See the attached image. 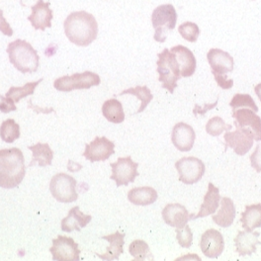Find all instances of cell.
<instances>
[{
  "instance_id": "cell-36",
  "label": "cell",
  "mask_w": 261,
  "mask_h": 261,
  "mask_svg": "<svg viewBox=\"0 0 261 261\" xmlns=\"http://www.w3.org/2000/svg\"><path fill=\"white\" fill-rule=\"evenodd\" d=\"M176 240L181 247L189 248L193 244V233L190 227L186 225L184 228H176Z\"/></svg>"
},
{
  "instance_id": "cell-24",
  "label": "cell",
  "mask_w": 261,
  "mask_h": 261,
  "mask_svg": "<svg viewBox=\"0 0 261 261\" xmlns=\"http://www.w3.org/2000/svg\"><path fill=\"white\" fill-rule=\"evenodd\" d=\"M234 218L236 206L233 204V201L228 197L221 198V209L219 210V212L212 216L215 224L222 228H228L232 225Z\"/></svg>"
},
{
  "instance_id": "cell-6",
  "label": "cell",
  "mask_w": 261,
  "mask_h": 261,
  "mask_svg": "<svg viewBox=\"0 0 261 261\" xmlns=\"http://www.w3.org/2000/svg\"><path fill=\"white\" fill-rule=\"evenodd\" d=\"M177 22V13L173 5L163 4L156 7L151 15V23L155 30L154 40L164 43L169 31H172Z\"/></svg>"
},
{
  "instance_id": "cell-4",
  "label": "cell",
  "mask_w": 261,
  "mask_h": 261,
  "mask_svg": "<svg viewBox=\"0 0 261 261\" xmlns=\"http://www.w3.org/2000/svg\"><path fill=\"white\" fill-rule=\"evenodd\" d=\"M207 59L218 85L223 89L231 88L233 81L228 80L227 74L233 70V58L223 49H211L207 54Z\"/></svg>"
},
{
  "instance_id": "cell-15",
  "label": "cell",
  "mask_w": 261,
  "mask_h": 261,
  "mask_svg": "<svg viewBox=\"0 0 261 261\" xmlns=\"http://www.w3.org/2000/svg\"><path fill=\"white\" fill-rule=\"evenodd\" d=\"M232 118L234 119L233 124L251 130L254 137V141H261V118L254 111L249 108L232 110Z\"/></svg>"
},
{
  "instance_id": "cell-10",
  "label": "cell",
  "mask_w": 261,
  "mask_h": 261,
  "mask_svg": "<svg viewBox=\"0 0 261 261\" xmlns=\"http://www.w3.org/2000/svg\"><path fill=\"white\" fill-rule=\"evenodd\" d=\"M110 166L112 167V175L110 178L114 180L117 187L123 185L127 186L128 184L133 183L136 177L139 176V164L133 162L130 156L119 158L118 161L111 163Z\"/></svg>"
},
{
  "instance_id": "cell-16",
  "label": "cell",
  "mask_w": 261,
  "mask_h": 261,
  "mask_svg": "<svg viewBox=\"0 0 261 261\" xmlns=\"http://www.w3.org/2000/svg\"><path fill=\"white\" fill-rule=\"evenodd\" d=\"M195 139V132L188 124L180 122L172 129L171 141L179 151H190L194 146Z\"/></svg>"
},
{
  "instance_id": "cell-29",
  "label": "cell",
  "mask_w": 261,
  "mask_h": 261,
  "mask_svg": "<svg viewBox=\"0 0 261 261\" xmlns=\"http://www.w3.org/2000/svg\"><path fill=\"white\" fill-rule=\"evenodd\" d=\"M126 94H130V95H134V96L140 99L141 106H140L139 110L137 111V113H142L147 108V105L150 103V101L153 98V95L151 94V92H150V90L147 86L132 87V88L122 91L119 94V96H123V95H126Z\"/></svg>"
},
{
  "instance_id": "cell-30",
  "label": "cell",
  "mask_w": 261,
  "mask_h": 261,
  "mask_svg": "<svg viewBox=\"0 0 261 261\" xmlns=\"http://www.w3.org/2000/svg\"><path fill=\"white\" fill-rule=\"evenodd\" d=\"M0 137L5 143L11 144L20 138V127L13 119L5 120L0 126Z\"/></svg>"
},
{
  "instance_id": "cell-11",
  "label": "cell",
  "mask_w": 261,
  "mask_h": 261,
  "mask_svg": "<svg viewBox=\"0 0 261 261\" xmlns=\"http://www.w3.org/2000/svg\"><path fill=\"white\" fill-rule=\"evenodd\" d=\"M233 125L237 128L236 130L227 132L224 136V140L226 142V149L230 147L237 154L245 155L253 146V134L248 129L242 128L237 124Z\"/></svg>"
},
{
  "instance_id": "cell-35",
  "label": "cell",
  "mask_w": 261,
  "mask_h": 261,
  "mask_svg": "<svg viewBox=\"0 0 261 261\" xmlns=\"http://www.w3.org/2000/svg\"><path fill=\"white\" fill-rule=\"evenodd\" d=\"M178 32L184 40L190 43H195L201 33L198 25L193 22L182 23L178 27Z\"/></svg>"
},
{
  "instance_id": "cell-13",
  "label": "cell",
  "mask_w": 261,
  "mask_h": 261,
  "mask_svg": "<svg viewBox=\"0 0 261 261\" xmlns=\"http://www.w3.org/2000/svg\"><path fill=\"white\" fill-rule=\"evenodd\" d=\"M115 144L105 137H96L94 141L85 146L83 156L91 162L107 161L115 152Z\"/></svg>"
},
{
  "instance_id": "cell-2",
  "label": "cell",
  "mask_w": 261,
  "mask_h": 261,
  "mask_svg": "<svg viewBox=\"0 0 261 261\" xmlns=\"http://www.w3.org/2000/svg\"><path fill=\"white\" fill-rule=\"evenodd\" d=\"M25 159L18 147L0 149V187L12 189L25 177Z\"/></svg>"
},
{
  "instance_id": "cell-31",
  "label": "cell",
  "mask_w": 261,
  "mask_h": 261,
  "mask_svg": "<svg viewBox=\"0 0 261 261\" xmlns=\"http://www.w3.org/2000/svg\"><path fill=\"white\" fill-rule=\"evenodd\" d=\"M43 82V79L39 80L38 82H29L26 83L23 87H15L12 86L10 87V89L8 90V92L6 93V97L12 99L15 103H18L21 99L27 97L29 95H32L36 89V87Z\"/></svg>"
},
{
  "instance_id": "cell-34",
  "label": "cell",
  "mask_w": 261,
  "mask_h": 261,
  "mask_svg": "<svg viewBox=\"0 0 261 261\" xmlns=\"http://www.w3.org/2000/svg\"><path fill=\"white\" fill-rule=\"evenodd\" d=\"M230 129H231V126L226 124V122L219 116H215L211 118L206 125L207 134L212 137H218L223 132L229 130Z\"/></svg>"
},
{
  "instance_id": "cell-3",
  "label": "cell",
  "mask_w": 261,
  "mask_h": 261,
  "mask_svg": "<svg viewBox=\"0 0 261 261\" xmlns=\"http://www.w3.org/2000/svg\"><path fill=\"white\" fill-rule=\"evenodd\" d=\"M10 63L22 73L36 72L39 67V56L31 44L18 39L11 42L6 49Z\"/></svg>"
},
{
  "instance_id": "cell-17",
  "label": "cell",
  "mask_w": 261,
  "mask_h": 261,
  "mask_svg": "<svg viewBox=\"0 0 261 261\" xmlns=\"http://www.w3.org/2000/svg\"><path fill=\"white\" fill-rule=\"evenodd\" d=\"M163 221L168 226L175 228H184L190 220H193V215H190L187 209L181 204H168L163 210Z\"/></svg>"
},
{
  "instance_id": "cell-9",
  "label": "cell",
  "mask_w": 261,
  "mask_h": 261,
  "mask_svg": "<svg viewBox=\"0 0 261 261\" xmlns=\"http://www.w3.org/2000/svg\"><path fill=\"white\" fill-rule=\"evenodd\" d=\"M175 168L178 171L180 181L188 185L199 182L206 171L204 163L194 156L180 159L175 163Z\"/></svg>"
},
{
  "instance_id": "cell-32",
  "label": "cell",
  "mask_w": 261,
  "mask_h": 261,
  "mask_svg": "<svg viewBox=\"0 0 261 261\" xmlns=\"http://www.w3.org/2000/svg\"><path fill=\"white\" fill-rule=\"evenodd\" d=\"M129 251L135 260H145V259L152 260L153 259L149 246L144 241H141V240L134 241L130 245Z\"/></svg>"
},
{
  "instance_id": "cell-28",
  "label": "cell",
  "mask_w": 261,
  "mask_h": 261,
  "mask_svg": "<svg viewBox=\"0 0 261 261\" xmlns=\"http://www.w3.org/2000/svg\"><path fill=\"white\" fill-rule=\"evenodd\" d=\"M102 114L111 123L121 124L125 120V112L122 103L117 99H109L102 106Z\"/></svg>"
},
{
  "instance_id": "cell-39",
  "label": "cell",
  "mask_w": 261,
  "mask_h": 261,
  "mask_svg": "<svg viewBox=\"0 0 261 261\" xmlns=\"http://www.w3.org/2000/svg\"><path fill=\"white\" fill-rule=\"evenodd\" d=\"M0 32L3 35L11 37L13 35V30L10 27L9 23L6 21V19L3 16V11L0 9Z\"/></svg>"
},
{
  "instance_id": "cell-20",
  "label": "cell",
  "mask_w": 261,
  "mask_h": 261,
  "mask_svg": "<svg viewBox=\"0 0 261 261\" xmlns=\"http://www.w3.org/2000/svg\"><path fill=\"white\" fill-rule=\"evenodd\" d=\"M170 51L173 53L174 56L176 57V60L180 66L181 76L182 77L192 76L195 73L196 66H197V62L193 53L188 48L181 45L171 48Z\"/></svg>"
},
{
  "instance_id": "cell-38",
  "label": "cell",
  "mask_w": 261,
  "mask_h": 261,
  "mask_svg": "<svg viewBox=\"0 0 261 261\" xmlns=\"http://www.w3.org/2000/svg\"><path fill=\"white\" fill-rule=\"evenodd\" d=\"M0 111L2 113H9L11 111H16V106H15V102L10 99V98L6 97V96H2L0 95Z\"/></svg>"
},
{
  "instance_id": "cell-22",
  "label": "cell",
  "mask_w": 261,
  "mask_h": 261,
  "mask_svg": "<svg viewBox=\"0 0 261 261\" xmlns=\"http://www.w3.org/2000/svg\"><path fill=\"white\" fill-rule=\"evenodd\" d=\"M103 240L109 242V246L107 250L103 254L96 253L99 258L103 260L112 261L119 259L120 255L124 253V245H125V234L121 233L120 231H116L112 234L102 237Z\"/></svg>"
},
{
  "instance_id": "cell-18",
  "label": "cell",
  "mask_w": 261,
  "mask_h": 261,
  "mask_svg": "<svg viewBox=\"0 0 261 261\" xmlns=\"http://www.w3.org/2000/svg\"><path fill=\"white\" fill-rule=\"evenodd\" d=\"M32 13L28 20L32 24L35 30L45 31L46 28L51 27V20L54 18L53 10L49 8V2L38 0L37 3L31 7Z\"/></svg>"
},
{
  "instance_id": "cell-5",
  "label": "cell",
  "mask_w": 261,
  "mask_h": 261,
  "mask_svg": "<svg viewBox=\"0 0 261 261\" xmlns=\"http://www.w3.org/2000/svg\"><path fill=\"white\" fill-rule=\"evenodd\" d=\"M158 57L159 81L163 83V88L173 93L174 89L177 87V82L182 77L176 57L167 49H163Z\"/></svg>"
},
{
  "instance_id": "cell-8",
  "label": "cell",
  "mask_w": 261,
  "mask_h": 261,
  "mask_svg": "<svg viewBox=\"0 0 261 261\" xmlns=\"http://www.w3.org/2000/svg\"><path fill=\"white\" fill-rule=\"evenodd\" d=\"M100 76L92 71H84L82 73H74L72 75H65L56 80L54 87L63 92H69L77 89H88L92 86L100 84Z\"/></svg>"
},
{
  "instance_id": "cell-41",
  "label": "cell",
  "mask_w": 261,
  "mask_h": 261,
  "mask_svg": "<svg viewBox=\"0 0 261 261\" xmlns=\"http://www.w3.org/2000/svg\"><path fill=\"white\" fill-rule=\"evenodd\" d=\"M254 91H255L257 97L259 98V100H260L261 102V83L257 84V85L254 87Z\"/></svg>"
},
{
  "instance_id": "cell-37",
  "label": "cell",
  "mask_w": 261,
  "mask_h": 261,
  "mask_svg": "<svg viewBox=\"0 0 261 261\" xmlns=\"http://www.w3.org/2000/svg\"><path fill=\"white\" fill-rule=\"evenodd\" d=\"M250 163L257 172H261V141L250 155Z\"/></svg>"
},
{
  "instance_id": "cell-7",
  "label": "cell",
  "mask_w": 261,
  "mask_h": 261,
  "mask_svg": "<svg viewBox=\"0 0 261 261\" xmlns=\"http://www.w3.org/2000/svg\"><path fill=\"white\" fill-rule=\"evenodd\" d=\"M77 182L72 176L65 173L56 174L49 183V190L53 197L62 203H71L77 200Z\"/></svg>"
},
{
  "instance_id": "cell-26",
  "label": "cell",
  "mask_w": 261,
  "mask_h": 261,
  "mask_svg": "<svg viewBox=\"0 0 261 261\" xmlns=\"http://www.w3.org/2000/svg\"><path fill=\"white\" fill-rule=\"evenodd\" d=\"M241 222L245 230H253L261 227V204L247 205L242 214Z\"/></svg>"
},
{
  "instance_id": "cell-27",
  "label": "cell",
  "mask_w": 261,
  "mask_h": 261,
  "mask_svg": "<svg viewBox=\"0 0 261 261\" xmlns=\"http://www.w3.org/2000/svg\"><path fill=\"white\" fill-rule=\"evenodd\" d=\"M28 148L32 150L33 152L32 162L30 163L29 166H33L35 163H38V165L41 167L49 166L51 164L54 159V151L50 149L47 143H38Z\"/></svg>"
},
{
  "instance_id": "cell-14",
  "label": "cell",
  "mask_w": 261,
  "mask_h": 261,
  "mask_svg": "<svg viewBox=\"0 0 261 261\" xmlns=\"http://www.w3.org/2000/svg\"><path fill=\"white\" fill-rule=\"evenodd\" d=\"M200 247L205 256L209 258H218L225 249L223 234L214 228L207 229L201 237Z\"/></svg>"
},
{
  "instance_id": "cell-23",
  "label": "cell",
  "mask_w": 261,
  "mask_h": 261,
  "mask_svg": "<svg viewBox=\"0 0 261 261\" xmlns=\"http://www.w3.org/2000/svg\"><path fill=\"white\" fill-rule=\"evenodd\" d=\"M221 196H220V190L218 187H216L213 183H209L207 193L204 197L203 204L201 205L200 211L197 215H193V220L198 218H204L207 216H210L215 214L220 206Z\"/></svg>"
},
{
  "instance_id": "cell-40",
  "label": "cell",
  "mask_w": 261,
  "mask_h": 261,
  "mask_svg": "<svg viewBox=\"0 0 261 261\" xmlns=\"http://www.w3.org/2000/svg\"><path fill=\"white\" fill-rule=\"evenodd\" d=\"M217 103H218V101H216L215 103H213L211 105H205L204 109H201L200 107H198V105H196V107H197V108H199V111H195V112H194V114H198V112H199V114H205L207 111H209L210 109H212L213 107H215V106L217 105Z\"/></svg>"
},
{
  "instance_id": "cell-21",
  "label": "cell",
  "mask_w": 261,
  "mask_h": 261,
  "mask_svg": "<svg viewBox=\"0 0 261 261\" xmlns=\"http://www.w3.org/2000/svg\"><path fill=\"white\" fill-rule=\"evenodd\" d=\"M92 220V217L90 215H85L81 212V209L79 206L73 207L68 215L61 223L62 230L70 232L72 230H82V228L86 227Z\"/></svg>"
},
{
  "instance_id": "cell-19",
  "label": "cell",
  "mask_w": 261,
  "mask_h": 261,
  "mask_svg": "<svg viewBox=\"0 0 261 261\" xmlns=\"http://www.w3.org/2000/svg\"><path fill=\"white\" fill-rule=\"evenodd\" d=\"M260 233L258 231L253 230H245L239 231L238 236L234 239L236 251L241 256L252 255L256 252V246L261 245L258 240Z\"/></svg>"
},
{
  "instance_id": "cell-25",
  "label": "cell",
  "mask_w": 261,
  "mask_h": 261,
  "mask_svg": "<svg viewBox=\"0 0 261 261\" xmlns=\"http://www.w3.org/2000/svg\"><path fill=\"white\" fill-rule=\"evenodd\" d=\"M158 192L151 187L134 188L129 191L128 199L136 206H148L158 200Z\"/></svg>"
},
{
  "instance_id": "cell-33",
  "label": "cell",
  "mask_w": 261,
  "mask_h": 261,
  "mask_svg": "<svg viewBox=\"0 0 261 261\" xmlns=\"http://www.w3.org/2000/svg\"><path fill=\"white\" fill-rule=\"evenodd\" d=\"M229 106L232 108V110L245 107V108H249L255 113L258 111V107L255 104L253 98L251 97L248 94H236L233 98L230 100Z\"/></svg>"
},
{
  "instance_id": "cell-12",
  "label": "cell",
  "mask_w": 261,
  "mask_h": 261,
  "mask_svg": "<svg viewBox=\"0 0 261 261\" xmlns=\"http://www.w3.org/2000/svg\"><path fill=\"white\" fill-rule=\"evenodd\" d=\"M49 251L54 260H80L81 250L79 248V245L68 237L59 236L57 239H55Z\"/></svg>"
},
{
  "instance_id": "cell-1",
  "label": "cell",
  "mask_w": 261,
  "mask_h": 261,
  "mask_svg": "<svg viewBox=\"0 0 261 261\" xmlns=\"http://www.w3.org/2000/svg\"><path fill=\"white\" fill-rule=\"evenodd\" d=\"M64 28L67 39L79 47H87L97 38V21L86 11L70 13L65 19Z\"/></svg>"
}]
</instances>
